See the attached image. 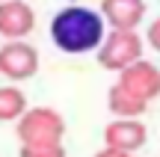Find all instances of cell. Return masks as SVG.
Listing matches in <instances>:
<instances>
[{
  "label": "cell",
  "mask_w": 160,
  "mask_h": 157,
  "mask_svg": "<svg viewBox=\"0 0 160 157\" xmlns=\"http://www.w3.org/2000/svg\"><path fill=\"white\" fill-rule=\"evenodd\" d=\"M119 86L125 89L128 95L139 98L142 104H148V101H154L160 95V68L154 62L139 59V62H133L131 68H125L119 74Z\"/></svg>",
  "instance_id": "5"
},
{
  "label": "cell",
  "mask_w": 160,
  "mask_h": 157,
  "mask_svg": "<svg viewBox=\"0 0 160 157\" xmlns=\"http://www.w3.org/2000/svg\"><path fill=\"white\" fill-rule=\"evenodd\" d=\"M51 39L65 53H89L104 45V15L86 6H65L51 21Z\"/></svg>",
  "instance_id": "1"
},
{
  "label": "cell",
  "mask_w": 160,
  "mask_h": 157,
  "mask_svg": "<svg viewBox=\"0 0 160 157\" xmlns=\"http://www.w3.org/2000/svg\"><path fill=\"white\" fill-rule=\"evenodd\" d=\"M62 134H65V122L57 110L51 107H36L27 110L18 122V140L21 145H62Z\"/></svg>",
  "instance_id": "2"
},
{
  "label": "cell",
  "mask_w": 160,
  "mask_h": 157,
  "mask_svg": "<svg viewBox=\"0 0 160 157\" xmlns=\"http://www.w3.org/2000/svg\"><path fill=\"white\" fill-rule=\"evenodd\" d=\"M145 39H148V45H151V47H154V51L160 53V18H157V21L148 27V36H145Z\"/></svg>",
  "instance_id": "12"
},
{
  "label": "cell",
  "mask_w": 160,
  "mask_h": 157,
  "mask_svg": "<svg viewBox=\"0 0 160 157\" xmlns=\"http://www.w3.org/2000/svg\"><path fill=\"white\" fill-rule=\"evenodd\" d=\"M107 107H110V113H113L116 119H139L145 110H148V104H142L139 98L128 95L119 83L107 92Z\"/></svg>",
  "instance_id": "9"
},
{
  "label": "cell",
  "mask_w": 160,
  "mask_h": 157,
  "mask_svg": "<svg viewBox=\"0 0 160 157\" xmlns=\"http://www.w3.org/2000/svg\"><path fill=\"white\" fill-rule=\"evenodd\" d=\"M39 71V51L30 42H6L0 47V74L9 80H27Z\"/></svg>",
  "instance_id": "4"
},
{
  "label": "cell",
  "mask_w": 160,
  "mask_h": 157,
  "mask_svg": "<svg viewBox=\"0 0 160 157\" xmlns=\"http://www.w3.org/2000/svg\"><path fill=\"white\" fill-rule=\"evenodd\" d=\"M21 157H65V148L62 145H21Z\"/></svg>",
  "instance_id": "11"
},
{
  "label": "cell",
  "mask_w": 160,
  "mask_h": 157,
  "mask_svg": "<svg viewBox=\"0 0 160 157\" xmlns=\"http://www.w3.org/2000/svg\"><path fill=\"white\" fill-rule=\"evenodd\" d=\"M0 3H9V0H0Z\"/></svg>",
  "instance_id": "14"
},
{
  "label": "cell",
  "mask_w": 160,
  "mask_h": 157,
  "mask_svg": "<svg viewBox=\"0 0 160 157\" xmlns=\"http://www.w3.org/2000/svg\"><path fill=\"white\" fill-rule=\"evenodd\" d=\"M142 59V39L137 30H113L98 47V62L107 71H125Z\"/></svg>",
  "instance_id": "3"
},
{
  "label": "cell",
  "mask_w": 160,
  "mask_h": 157,
  "mask_svg": "<svg viewBox=\"0 0 160 157\" xmlns=\"http://www.w3.org/2000/svg\"><path fill=\"white\" fill-rule=\"evenodd\" d=\"M36 27V15L33 6L24 3V0H9V3H0V36L12 42H21L24 36H30Z\"/></svg>",
  "instance_id": "7"
},
{
  "label": "cell",
  "mask_w": 160,
  "mask_h": 157,
  "mask_svg": "<svg viewBox=\"0 0 160 157\" xmlns=\"http://www.w3.org/2000/svg\"><path fill=\"white\" fill-rule=\"evenodd\" d=\"M95 157H131V154H125V151H116V148H104V151H98Z\"/></svg>",
  "instance_id": "13"
},
{
  "label": "cell",
  "mask_w": 160,
  "mask_h": 157,
  "mask_svg": "<svg viewBox=\"0 0 160 157\" xmlns=\"http://www.w3.org/2000/svg\"><path fill=\"white\" fill-rule=\"evenodd\" d=\"M101 15L113 30H137L145 15V0H101Z\"/></svg>",
  "instance_id": "8"
},
{
  "label": "cell",
  "mask_w": 160,
  "mask_h": 157,
  "mask_svg": "<svg viewBox=\"0 0 160 157\" xmlns=\"http://www.w3.org/2000/svg\"><path fill=\"white\" fill-rule=\"evenodd\" d=\"M27 113V98L15 86H0V122H15Z\"/></svg>",
  "instance_id": "10"
},
{
  "label": "cell",
  "mask_w": 160,
  "mask_h": 157,
  "mask_svg": "<svg viewBox=\"0 0 160 157\" xmlns=\"http://www.w3.org/2000/svg\"><path fill=\"white\" fill-rule=\"evenodd\" d=\"M145 140H148V130L139 119H113L104 128L107 148H116V151H125V154H133L137 148H142Z\"/></svg>",
  "instance_id": "6"
}]
</instances>
